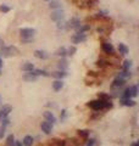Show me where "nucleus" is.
I'll use <instances>...</instances> for the list:
<instances>
[{"mask_svg": "<svg viewBox=\"0 0 139 146\" xmlns=\"http://www.w3.org/2000/svg\"><path fill=\"white\" fill-rule=\"evenodd\" d=\"M16 146H23V144L21 143V141H16V144H15Z\"/></svg>", "mask_w": 139, "mask_h": 146, "instance_id": "obj_42", "label": "nucleus"}, {"mask_svg": "<svg viewBox=\"0 0 139 146\" xmlns=\"http://www.w3.org/2000/svg\"><path fill=\"white\" fill-rule=\"evenodd\" d=\"M21 70L25 72H32L34 70V65L32 62H25L23 65L21 66Z\"/></svg>", "mask_w": 139, "mask_h": 146, "instance_id": "obj_14", "label": "nucleus"}, {"mask_svg": "<svg viewBox=\"0 0 139 146\" xmlns=\"http://www.w3.org/2000/svg\"><path fill=\"white\" fill-rule=\"evenodd\" d=\"M0 102H1V96H0Z\"/></svg>", "mask_w": 139, "mask_h": 146, "instance_id": "obj_44", "label": "nucleus"}, {"mask_svg": "<svg viewBox=\"0 0 139 146\" xmlns=\"http://www.w3.org/2000/svg\"><path fill=\"white\" fill-rule=\"evenodd\" d=\"M51 20L53 21H56V22H59V21H61V20H64V17H65V15H64V11L61 10V9H59V10H55V11H53L51 12Z\"/></svg>", "mask_w": 139, "mask_h": 146, "instance_id": "obj_5", "label": "nucleus"}, {"mask_svg": "<svg viewBox=\"0 0 139 146\" xmlns=\"http://www.w3.org/2000/svg\"><path fill=\"white\" fill-rule=\"evenodd\" d=\"M124 83H126V79L122 78V77H120V76H117L112 80V84H111V86H112V88H121V86L124 85Z\"/></svg>", "mask_w": 139, "mask_h": 146, "instance_id": "obj_9", "label": "nucleus"}, {"mask_svg": "<svg viewBox=\"0 0 139 146\" xmlns=\"http://www.w3.org/2000/svg\"><path fill=\"white\" fill-rule=\"evenodd\" d=\"M43 116H44V118L47 119V122L48 123H50L51 125H54L56 123V117L54 116V113L53 112H50V111H45L43 113Z\"/></svg>", "mask_w": 139, "mask_h": 146, "instance_id": "obj_8", "label": "nucleus"}, {"mask_svg": "<svg viewBox=\"0 0 139 146\" xmlns=\"http://www.w3.org/2000/svg\"><path fill=\"white\" fill-rule=\"evenodd\" d=\"M87 106L93 108L94 111H102V110L112 107V102L111 101H102V100H93V101H89L87 104Z\"/></svg>", "mask_w": 139, "mask_h": 146, "instance_id": "obj_1", "label": "nucleus"}, {"mask_svg": "<svg viewBox=\"0 0 139 146\" xmlns=\"http://www.w3.org/2000/svg\"><path fill=\"white\" fill-rule=\"evenodd\" d=\"M1 67H3V58L0 56V74H1Z\"/></svg>", "mask_w": 139, "mask_h": 146, "instance_id": "obj_40", "label": "nucleus"}, {"mask_svg": "<svg viewBox=\"0 0 139 146\" xmlns=\"http://www.w3.org/2000/svg\"><path fill=\"white\" fill-rule=\"evenodd\" d=\"M120 77H122V78H124V79H126V78H129V77H131V71H121L120 72V74H118Z\"/></svg>", "mask_w": 139, "mask_h": 146, "instance_id": "obj_28", "label": "nucleus"}, {"mask_svg": "<svg viewBox=\"0 0 139 146\" xmlns=\"http://www.w3.org/2000/svg\"><path fill=\"white\" fill-rule=\"evenodd\" d=\"M37 78H38V77L34 76V74H32L31 72L25 73V76H23V79H25L26 82H35V80H37Z\"/></svg>", "mask_w": 139, "mask_h": 146, "instance_id": "obj_18", "label": "nucleus"}, {"mask_svg": "<svg viewBox=\"0 0 139 146\" xmlns=\"http://www.w3.org/2000/svg\"><path fill=\"white\" fill-rule=\"evenodd\" d=\"M102 50H104V52L106 55H114L115 54L114 45L111 43H109V42H104V43H102Z\"/></svg>", "mask_w": 139, "mask_h": 146, "instance_id": "obj_6", "label": "nucleus"}, {"mask_svg": "<svg viewBox=\"0 0 139 146\" xmlns=\"http://www.w3.org/2000/svg\"><path fill=\"white\" fill-rule=\"evenodd\" d=\"M22 144H23V146H32L33 145V138L31 135H26Z\"/></svg>", "mask_w": 139, "mask_h": 146, "instance_id": "obj_20", "label": "nucleus"}, {"mask_svg": "<svg viewBox=\"0 0 139 146\" xmlns=\"http://www.w3.org/2000/svg\"><path fill=\"white\" fill-rule=\"evenodd\" d=\"M121 99H131V91H129V88H127L126 90L123 91L122 98H121Z\"/></svg>", "mask_w": 139, "mask_h": 146, "instance_id": "obj_30", "label": "nucleus"}, {"mask_svg": "<svg viewBox=\"0 0 139 146\" xmlns=\"http://www.w3.org/2000/svg\"><path fill=\"white\" fill-rule=\"evenodd\" d=\"M50 9H57V10H59V9L61 7V5H60V3H57V1H51L50 3Z\"/></svg>", "mask_w": 139, "mask_h": 146, "instance_id": "obj_33", "label": "nucleus"}, {"mask_svg": "<svg viewBox=\"0 0 139 146\" xmlns=\"http://www.w3.org/2000/svg\"><path fill=\"white\" fill-rule=\"evenodd\" d=\"M4 46V40L1 39V38H0V49H1Z\"/></svg>", "mask_w": 139, "mask_h": 146, "instance_id": "obj_41", "label": "nucleus"}, {"mask_svg": "<svg viewBox=\"0 0 139 146\" xmlns=\"http://www.w3.org/2000/svg\"><path fill=\"white\" fill-rule=\"evenodd\" d=\"M78 134L80 136H83V138H87V136L89 135V131L88 130H78Z\"/></svg>", "mask_w": 139, "mask_h": 146, "instance_id": "obj_34", "label": "nucleus"}, {"mask_svg": "<svg viewBox=\"0 0 139 146\" xmlns=\"http://www.w3.org/2000/svg\"><path fill=\"white\" fill-rule=\"evenodd\" d=\"M34 40V38H31V39H21V43L22 44H27V43H32Z\"/></svg>", "mask_w": 139, "mask_h": 146, "instance_id": "obj_38", "label": "nucleus"}, {"mask_svg": "<svg viewBox=\"0 0 139 146\" xmlns=\"http://www.w3.org/2000/svg\"><path fill=\"white\" fill-rule=\"evenodd\" d=\"M47 1H53V0H47Z\"/></svg>", "mask_w": 139, "mask_h": 146, "instance_id": "obj_45", "label": "nucleus"}, {"mask_svg": "<svg viewBox=\"0 0 139 146\" xmlns=\"http://www.w3.org/2000/svg\"><path fill=\"white\" fill-rule=\"evenodd\" d=\"M131 67H132V61L131 60H126L122 65V70L123 71H131Z\"/></svg>", "mask_w": 139, "mask_h": 146, "instance_id": "obj_24", "label": "nucleus"}, {"mask_svg": "<svg viewBox=\"0 0 139 146\" xmlns=\"http://www.w3.org/2000/svg\"><path fill=\"white\" fill-rule=\"evenodd\" d=\"M129 91H131V98H137L138 96V85L134 84L129 88Z\"/></svg>", "mask_w": 139, "mask_h": 146, "instance_id": "obj_22", "label": "nucleus"}, {"mask_svg": "<svg viewBox=\"0 0 139 146\" xmlns=\"http://www.w3.org/2000/svg\"><path fill=\"white\" fill-rule=\"evenodd\" d=\"M6 144H7V146H15L16 141H15V136H13L12 134H10V135L7 136V139H6Z\"/></svg>", "mask_w": 139, "mask_h": 146, "instance_id": "obj_25", "label": "nucleus"}, {"mask_svg": "<svg viewBox=\"0 0 139 146\" xmlns=\"http://www.w3.org/2000/svg\"><path fill=\"white\" fill-rule=\"evenodd\" d=\"M0 122H1V118H0Z\"/></svg>", "mask_w": 139, "mask_h": 146, "instance_id": "obj_46", "label": "nucleus"}, {"mask_svg": "<svg viewBox=\"0 0 139 146\" xmlns=\"http://www.w3.org/2000/svg\"><path fill=\"white\" fill-rule=\"evenodd\" d=\"M9 124H10V119H9V117L1 119V128H5V129H6V127H7Z\"/></svg>", "mask_w": 139, "mask_h": 146, "instance_id": "obj_31", "label": "nucleus"}, {"mask_svg": "<svg viewBox=\"0 0 139 146\" xmlns=\"http://www.w3.org/2000/svg\"><path fill=\"white\" fill-rule=\"evenodd\" d=\"M34 56L37 58H42V60H47L49 57V54L47 51H44V50H35L34 51Z\"/></svg>", "mask_w": 139, "mask_h": 146, "instance_id": "obj_12", "label": "nucleus"}, {"mask_svg": "<svg viewBox=\"0 0 139 146\" xmlns=\"http://www.w3.org/2000/svg\"><path fill=\"white\" fill-rule=\"evenodd\" d=\"M66 115H67V111H66V110H62V111H61V115H60V119L64 121L65 118H66Z\"/></svg>", "mask_w": 139, "mask_h": 146, "instance_id": "obj_36", "label": "nucleus"}, {"mask_svg": "<svg viewBox=\"0 0 139 146\" xmlns=\"http://www.w3.org/2000/svg\"><path fill=\"white\" fill-rule=\"evenodd\" d=\"M67 26H66V28H71V29H77L78 27H79V25H80V21L78 20V18H76V17H73V18H71V20L67 22L66 23Z\"/></svg>", "mask_w": 139, "mask_h": 146, "instance_id": "obj_7", "label": "nucleus"}, {"mask_svg": "<svg viewBox=\"0 0 139 146\" xmlns=\"http://www.w3.org/2000/svg\"><path fill=\"white\" fill-rule=\"evenodd\" d=\"M50 76L54 77V78H57V79L62 80V78H65V77L67 76V72L66 71H56V72L50 73Z\"/></svg>", "mask_w": 139, "mask_h": 146, "instance_id": "obj_13", "label": "nucleus"}, {"mask_svg": "<svg viewBox=\"0 0 139 146\" xmlns=\"http://www.w3.org/2000/svg\"><path fill=\"white\" fill-rule=\"evenodd\" d=\"M99 100H102V101H111V96L107 94L104 93H100L99 94Z\"/></svg>", "mask_w": 139, "mask_h": 146, "instance_id": "obj_27", "label": "nucleus"}, {"mask_svg": "<svg viewBox=\"0 0 139 146\" xmlns=\"http://www.w3.org/2000/svg\"><path fill=\"white\" fill-rule=\"evenodd\" d=\"M20 51H19V49H17L16 46H3L1 49H0V56H3L4 57H10L12 56V55H17Z\"/></svg>", "mask_w": 139, "mask_h": 146, "instance_id": "obj_2", "label": "nucleus"}, {"mask_svg": "<svg viewBox=\"0 0 139 146\" xmlns=\"http://www.w3.org/2000/svg\"><path fill=\"white\" fill-rule=\"evenodd\" d=\"M132 146H139V144H138V143H133Z\"/></svg>", "mask_w": 139, "mask_h": 146, "instance_id": "obj_43", "label": "nucleus"}, {"mask_svg": "<svg viewBox=\"0 0 139 146\" xmlns=\"http://www.w3.org/2000/svg\"><path fill=\"white\" fill-rule=\"evenodd\" d=\"M4 136H5V128L0 127V139H3Z\"/></svg>", "mask_w": 139, "mask_h": 146, "instance_id": "obj_39", "label": "nucleus"}, {"mask_svg": "<svg viewBox=\"0 0 139 146\" xmlns=\"http://www.w3.org/2000/svg\"><path fill=\"white\" fill-rule=\"evenodd\" d=\"M121 104L123 106H128V107H132V106H136L137 102L132 99H121Z\"/></svg>", "mask_w": 139, "mask_h": 146, "instance_id": "obj_16", "label": "nucleus"}, {"mask_svg": "<svg viewBox=\"0 0 139 146\" xmlns=\"http://www.w3.org/2000/svg\"><path fill=\"white\" fill-rule=\"evenodd\" d=\"M55 55H57V56H61V57H65L66 55H67V49L65 46H61V48H59V49L56 50Z\"/></svg>", "mask_w": 139, "mask_h": 146, "instance_id": "obj_21", "label": "nucleus"}, {"mask_svg": "<svg viewBox=\"0 0 139 146\" xmlns=\"http://www.w3.org/2000/svg\"><path fill=\"white\" fill-rule=\"evenodd\" d=\"M109 65H110L109 61L102 60V58H100V60H98V61H96V66H98V67H100V68H104V67L109 66Z\"/></svg>", "mask_w": 139, "mask_h": 146, "instance_id": "obj_26", "label": "nucleus"}, {"mask_svg": "<svg viewBox=\"0 0 139 146\" xmlns=\"http://www.w3.org/2000/svg\"><path fill=\"white\" fill-rule=\"evenodd\" d=\"M11 111H12V107L10 106V105H4L3 108L0 110V118H1V119L6 118Z\"/></svg>", "mask_w": 139, "mask_h": 146, "instance_id": "obj_10", "label": "nucleus"}, {"mask_svg": "<svg viewBox=\"0 0 139 146\" xmlns=\"http://www.w3.org/2000/svg\"><path fill=\"white\" fill-rule=\"evenodd\" d=\"M65 25H66L65 22L59 21V22H57V28H59V29H61V28H66V26H65Z\"/></svg>", "mask_w": 139, "mask_h": 146, "instance_id": "obj_37", "label": "nucleus"}, {"mask_svg": "<svg viewBox=\"0 0 139 146\" xmlns=\"http://www.w3.org/2000/svg\"><path fill=\"white\" fill-rule=\"evenodd\" d=\"M40 129H42V131H44L45 134H51V131H53V125L50 124V123H48V122L45 121V122H42V123H40Z\"/></svg>", "mask_w": 139, "mask_h": 146, "instance_id": "obj_11", "label": "nucleus"}, {"mask_svg": "<svg viewBox=\"0 0 139 146\" xmlns=\"http://www.w3.org/2000/svg\"><path fill=\"white\" fill-rule=\"evenodd\" d=\"M57 67H59L60 71H66L67 67H69V63H67V61L65 58H61V60L57 62Z\"/></svg>", "mask_w": 139, "mask_h": 146, "instance_id": "obj_19", "label": "nucleus"}, {"mask_svg": "<svg viewBox=\"0 0 139 146\" xmlns=\"http://www.w3.org/2000/svg\"><path fill=\"white\" fill-rule=\"evenodd\" d=\"M128 51H129V49H128V46L126 44H123V43H120L118 44V52L121 54V55H127L128 54Z\"/></svg>", "mask_w": 139, "mask_h": 146, "instance_id": "obj_17", "label": "nucleus"}, {"mask_svg": "<svg viewBox=\"0 0 139 146\" xmlns=\"http://www.w3.org/2000/svg\"><path fill=\"white\" fill-rule=\"evenodd\" d=\"M62 88H64V82H62V80L56 79V80L53 83V89L55 90V91H60Z\"/></svg>", "mask_w": 139, "mask_h": 146, "instance_id": "obj_15", "label": "nucleus"}, {"mask_svg": "<svg viewBox=\"0 0 139 146\" xmlns=\"http://www.w3.org/2000/svg\"><path fill=\"white\" fill-rule=\"evenodd\" d=\"M94 145H95V139H89L88 141H87V145L86 146H94Z\"/></svg>", "mask_w": 139, "mask_h": 146, "instance_id": "obj_35", "label": "nucleus"}, {"mask_svg": "<svg viewBox=\"0 0 139 146\" xmlns=\"http://www.w3.org/2000/svg\"><path fill=\"white\" fill-rule=\"evenodd\" d=\"M76 51H77L76 46H70L69 49H67V55H70V56H73Z\"/></svg>", "mask_w": 139, "mask_h": 146, "instance_id": "obj_32", "label": "nucleus"}, {"mask_svg": "<svg viewBox=\"0 0 139 146\" xmlns=\"http://www.w3.org/2000/svg\"><path fill=\"white\" fill-rule=\"evenodd\" d=\"M89 28H90V27L88 25H79V27L76 29V33H84V32L88 31Z\"/></svg>", "mask_w": 139, "mask_h": 146, "instance_id": "obj_23", "label": "nucleus"}, {"mask_svg": "<svg viewBox=\"0 0 139 146\" xmlns=\"http://www.w3.org/2000/svg\"><path fill=\"white\" fill-rule=\"evenodd\" d=\"M11 10V7L9 6V5H5V4H3V5H0V12H4V13H6Z\"/></svg>", "mask_w": 139, "mask_h": 146, "instance_id": "obj_29", "label": "nucleus"}, {"mask_svg": "<svg viewBox=\"0 0 139 146\" xmlns=\"http://www.w3.org/2000/svg\"><path fill=\"white\" fill-rule=\"evenodd\" d=\"M87 40V34L86 33H76L72 36V43L73 44H80Z\"/></svg>", "mask_w": 139, "mask_h": 146, "instance_id": "obj_4", "label": "nucleus"}, {"mask_svg": "<svg viewBox=\"0 0 139 146\" xmlns=\"http://www.w3.org/2000/svg\"><path fill=\"white\" fill-rule=\"evenodd\" d=\"M35 29L34 28H21L20 29V34H21V39H31L35 35Z\"/></svg>", "mask_w": 139, "mask_h": 146, "instance_id": "obj_3", "label": "nucleus"}]
</instances>
